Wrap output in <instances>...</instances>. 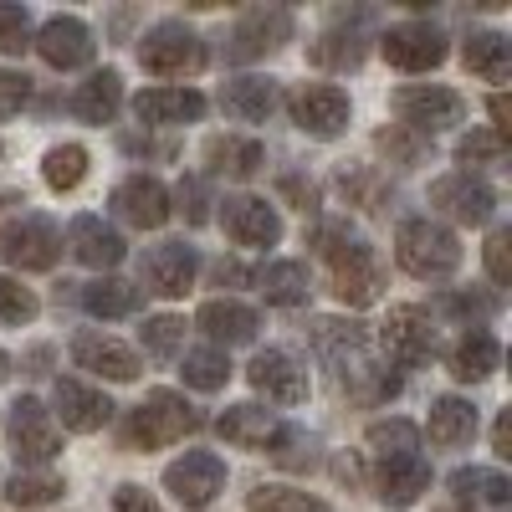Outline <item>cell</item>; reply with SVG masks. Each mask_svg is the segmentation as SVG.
I'll use <instances>...</instances> for the list:
<instances>
[{
  "label": "cell",
  "mask_w": 512,
  "mask_h": 512,
  "mask_svg": "<svg viewBox=\"0 0 512 512\" xmlns=\"http://www.w3.org/2000/svg\"><path fill=\"white\" fill-rule=\"evenodd\" d=\"M313 354L338 374V384L354 400H390L400 395V374H390V364L374 359V338L364 323H344V318H318L308 328Z\"/></svg>",
  "instance_id": "cell-1"
},
{
  "label": "cell",
  "mask_w": 512,
  "mask_h": 512,
  "mask_svg": "<svg viewBox=\"0 0 512 512\" xmlns=\"http://www.w3.org/2000/svg\"><path fill=\"white\" fill-rule=\"evenodd\" d=\"M318 256H323V267L333 277V292H338V303H349V308H369L379 303V287H384V267H379V256L369 241H359L349 226H323L313 236Z\"/></svg>",
  "instance_id": "cell-2"
},
{
  "label": "cell",
  "mask_w": 512,
  "mask_h": 512,
  "mask_svg": "<svg viewBox=\"0 0 512 512\" xmlns=\"http://www.w3.org/2000/svg\"><path fill=\"white\" fill-rule=\"evenodd\" d=\"M200 425H205V420H200V410H195L185 395H175V390H149L144 405L128 410L123 441L134 446V451H159V446H175V441L195 436Z\"/></svg>",
  "instance_id": "cell-3"
},
{
  "label": "cell",
  "mask_w": 512,
  "mask_h": 512,
  "mask_svg": "<svg viewBox=\"0 0 512 512\" xmlns=\"http://www.w3.org/2000/svg\"><path fill=\"white\" fill-rule=\"evenodd\" d=\"M395 262L420 282H441L461 267V241L451 226H441L431 216H410L395 231Z\"/></svg>",
  "instance_id": "cell-4"
},
{
  "label": "cell",
  "mask_w": 512,
  "mask_h": 512,
  "mask_svg": "<svg viewBox=\"0 0 512 512\" xmlns=\"http://www.w3.org/2000/svg\"><path fill=\"white\" fill-rule=\"evenodd\" d=\"M62 256V231L41 210H21L0 226V262L16 272H52Z\"/></svg>",
  "instance_id": "cell-5"
},
{
  "label": "cell",
  "mask_w": 512,
  "mask_h": 512,
  "mask_svg": "<svg viewBox=\"0 0 512 512\" xmlns=\"http://www.w3.org/2000/svg\"><path fill=\"white\" fill-rule=\"evenodd\" d=\"M6 436H11V451L21 461V472H52V461L62 456V431H57L52 410L41 405L36 395H21L11 405Z\"/></svg>",
  "instance_id": "cell-6"
},
{
  "label": "cell",
  "mask_w": 512,
  "mask_h": 512,
  "mask_svg": "<svg viewBox=\"0 0 512 512\" xmlns=\"http://www.w3.org/2000/svg\"><path fill=\"white\" fill-rule=\"evenodd\" d=\"M139 67L154 77H195L205 67V41L185 21H159L139 36Z\"/></svg>",
  "instance_id": "cell-7"
},
{
  "label": "cell",
  "mask_w": 512,
  "mask_h": 512,
  "mask_svg": "<svg viewBox=\"0 0 512 512\" xmlns=\"http://www.w3.org/2000/svg\"><path fill=\"white\" fill-rule=\"evenodd\" d=\"M287 113L308 139H338L354 118V103L338 82H297L287 93Z\"/></svg>",
  "instance_id": "cell-8"
},
{
  "label": "cell",
  "mask_w": 512,
  "mask_h": 512,
  "mask_svg": "<svg viewBox=\"0 0 512 512\" xmlns=\"http://www.w3.org/2000/svg\"><path fill=\"white\" fill-rule=\"evenodd\" d=\"M292 31H297L292 11H282V6H251L231 26V36H226V62H262V57L287 47Z\"/></svg>",
  "instance_id": "cell-9"
},
{
  "label": "cell",
  "mask_w": 512,
  "mask_h": 512,
  "mask_svg": "<svg viewBox=\"0 0 512 512\" xmlns=\"http://www.w3.org/2000/svg\"><path fill=\"white\" fill-rule=\"evenodd\" d=\"M395 113H400V123L410 128L415 139H436V134H446V128H456L466 118V103L451 88L415 82V88H400L395 93Z\"/></svg>",
  "instance_id": "cell-10"
},
{
  "label": "cell",
  "mask_w": 512,
  "mask_h": 512,
  "mask_svg": "<svg viewBox=\"0 0 512 512\" xmlns=\"http://www.w3.org/2000/svg\"><path fill=\"white\" fill-rule=\"evenodd\" d=\"M164 487L185 512H205L226 487V461L216 451H185L180 461L164 466Z\"/></svg>",
  "instance_id": "cell-11"
},
{
  "label": "cell",
  "mask_w": 512,
  "mask_h": 512,
  "mask_svg": "<svg viewBox=\"0 0 512 512\" xmlns=\"http://www.w3.org/2000/svg\"><path fill=\"white\" fill-rule=\"evenodd\" d=\"M246 379L256 395H267L272 405H303L308 400V364L292 349H262L246 364Z\"/></svg>",
  "instance_id": "cell-12"
},
{
  "label": "cell",
  "mask_w": 512,
  "mask_h": 512,
  "mask_svg": "<svg viewBox=\"0 0 512 512\" xmlns=\"http://www.w3.org/2000/svg\"><path fill=\"white\" fill-rule=\"evenodd\" d=\"M379 52L400 72H431V67L446 62V36L431 21H400L379 36Z\"/></svg>",
  "instance_id": "cell-13"
},
{
  "label": "cell",
  "mask_w": 512,
  "mask_h": 512,
  "mask_svg": "<svg viewBox=\"0 0 512 512\" xmlns=\"http://www.w3.org/2000/svg\"><path fill=\"white\" fill-rule=\"evenodd\" d=\"M72 364L98 374V379H113V384H134L139 369H144L139 354L128 344H118V338L103 333V328H77L72 333Z\"/></svg>",
  "instance_id": "cell-14"
},
{
  "label": "cell",
  "mask_w": 512,
  "mask_h": 512,
  "mask_svg": "<svg viewBox=\"0 0 512 512\" xmlns=\"http://www.w3.org/2000/svg\"><path fill=\"white\" fill-rule=\"evenodd\" d=\"M431 205L441 210V216L461 221V226H487L497 216V190L482 180V175H441L431 185Z\"/></svg>",
  "instance_id": "cell-15"
},
{
  "label": "cell",
  "mask_w": 512,
  "mask_h": 512,
  "mask_svg": "<svg viewBox=\"0 0 512 512\" xmlns=\"http://www.w3.org/2000/svg\"><path fill=\"white\" fill-rule=\"evenodd\" d=\"M436 354V328L431 318H425V308H395L390 323H384V359H390L395 369H420L431 364Z\"/></svg>",
  "instance_id": "cell-16"
},
{
  "label": "cell",
  "mask_w": 512,
  "mask_h": 512,
  "mask_svg": "<svg viewBox=\"0 0 512 512\" xmlns=\"http://www.w3.org/2000/svg\"><path fill=\"white\" fill-rule=\"evenodd\" d=\"M31 47L41 52V62H47V67L72 72V67H88V62H93L98 41H93L88 21H77V16H52V21H41V31L31 36Z\"/></svg>",
  "instance_id": "cell-17"
},
{
  "label": "cell",
  "mask_w": 512,
  "mask_h": 512,
  "mask_svg": "<svg viewBox=\"0 0 512 512\" xmlns=\"http://www.w3.org/2000/svg\"><path fill=\"white\" fill-rule=\"evenodd\" d=\"M113 216L139 226V231H159L169 216H175V205H169V190L154 180V175H128L113 185Z\"/></svg>",
  "instance_id": "cell-18"
},
{
  "label": "cell",
  "mask_w": 512,
  "mask_h": 512,
  "mask_svg": "<svg viewBox=\"0 0 512 512\" xmlns=\"http://www.w3.org/2000/svg\"><path fill=\"white\" fill-rule=\"evenodd\" d=\"M195 328L210 338V349H241V344H256L262 333V313L236 303V297H210L195 313Z\"/></svg>",
  "instance_id": "cell-19"
},
{
  "label": "cell",
  "mask_w": 512,
  "mask_h": 512,
  "mask_svg": "<svg viewBox=\"0 0 512 512\" xmlns=\"http://www.w3.org/2000/svg\"><path fill=\"white\" fill-rule=\"evenodd\" d=\"M200 277V256L185 241H159L144 251V287L159 297H185Z\"/></svg>",
  "instance_id": "cell-20"
},
{
  "label": "cell",
  "mask_w": 512,
  "mask_h": 512,
  "mask_svg": "<svg viewBox=\"0 0 512 512\" xmlns=\"http://www.w3.org/2000/svg\"><path fill=\"white\" fill-rule=\"evenodd\" d=\"M52 405H57L52 420H62L67 431H77V436L103 431V425L113 420V410H118L103 390H93V384H82V379H57L52 384Z\"/></svg>",
  "instance_id": "cell-21"
},
{
  "label": "cell",
  "mask_w": 512,
  "mask_h": 512,
  "mask_svg": "<svg viewBox=\"0 0 512 512\" xmlns=\"http://www.w3.org/2000/svg\"><path fill=\"white\" fill-rule=\"evenodd\" d=\"M221 226L236 246H277L282 241V216L262 195H231L221 205Z\"/></svg>",
  "instance_id": "cell-22"
},
{
  "label": "cell",
  "mask_w": 512,
  "mask_h": 512,
  "mask_svg": "<svg viewBox=\"0 0 512 512\" xmlns=\"http://www.w3.org/2000/svg\"><path fill=\"white\" fill-rule=\"evenodd\" d=\"M431 492V461L420 451L415 456H390V461H374V497H384L390 507H410Z\"/></svg>",
  "instance_id": "cell-23"
},
{
  "label": "cell",
  "mask_w": 512,
  "mask_h": 512,
  "mask_svg": "<svg viewBox=\"0 0 512 512\" xmlns=\"http://www.w3.org/2000/svg\"><path fill=\"white\" fill-rule=\"evenodd\" d=\"M205 93L195 88H149L134 98V113L144 128H180V123H200L205 118Z\"/></svg>",
  "instance_id": "cell-24"
},
{
  "label": "cell",
  "mask_w": 512,
  "mask_h": 512,
  "mask_svg": "<svg viewBox=\"0 0 512 512\" xmlns=\"http://www.w3.org/2000/svg\"><path fill=\"white\" fill-rule=\"evenodd\" d=\"M67 246H72V256H77L82 267H98V272H113L123 256H128L123 236H118L103 216H77V221L67 226Z\"/></svg>",
  "instance_id": "cell-25"
},
{
  "label": "cell",
  "mask_w": 512,
  "mask_h": 512,
  "mask_svg": "<svg viewBox=\"0 0 512 512\" xmlns=\"http://www.w3.org/2000/svg\"><path fill=\"white\" fill-rule=\"evenodd\" d=\"M425 436H431V446H441V451L472 446L477 441V405L461 400V395H436L431 415H425Z\"/></svg>",
  "instance_id": "cell-26"
},
{
  "label": "cell",
  "mask_w": 512,
  "mask_h": 512,
  "mask_svg": "<svg viewBox=\"0 0 512 512\" xmlns=\"http://www.w3.org/2000/svg\"><path fill=\"white\" fill-rule=\"evenodd\" d=\"M216 431H221L226 446L267 451V446L277 441V431H282V420H277L272 410H262V405H231V410L216 415Z\"/></svg>",
  "instance_id": "cell-27"
},
{
  "label": "cell",
  "mask_w": 512,
  "mask_h": 512,
  "mask_svg": "<svg viewBox=\"0 0 512 512\" xmlns=\"http://www.w3.org/2000/svg\"><path fill=\"white\" fill-rule=\"evenodd\" d=\"M497 364H502V344H497L487 328H466L456 344H451V354H446V369H451L461 384H482V379H492Z\"/></svg>",
  "instance_id": "cell-28"
},
{
  "label": "cell",
  "mask_w": 512,
  "mask_h": 512,
  "mask_svg": "<svg viewBox=\"0 0 512 512\" xmlns=\"http://www.w3.org/2000/svg\"><path fill=\"white\" fill-rule=\"evenodd\" d=\"M262 164H267V149L256 144V139H241V134H216V139H205V169H210V175L251 180V175H262Z\"/></svg>",
  "instance_id": "cell-29"
},
{
  "label": "cell",
  "mask_w": 512,
  "mask_h": 512,
  "mask_svg": "<svg viewBox=\"0 0 512 512\" xmlns=\"http://www.w3.org/2000/svg\"><path fill=\"white\" fill-rule=\"evenodd\" d=\"M67 108L82 118V123H113L118 108H123V77L113 67L93 72L88 82H77V93L67 98Z\"/></svg>",
  "instance_id": "cell-30"
},
{
  "label": "cell",
  "mask_w": 512,
  "mask_h": 512,
  "mask_svg": "<svg viewBox=\"0 0 512 512\" xmlns=\"http://www.w3.org/2000/svg\"><path fill=\"white\" fill-rule=\"evenodd\" d=\"M277 103H282V88H277L272 77H236V82H226V88H221V108L231 118H241V123L272 118Z\"/></svg>",
  "instance_id": "cell-31"
},
{
  "label": "cell",
  "mask_w": 512,
  "mask_h": 512,
  "mask_svg": "<svg viewBox=\"0 0 512 512\" xmlns=\"http://www.w3.org/2000/svg\"><path fill=\"white\" fill-rule=\"evenodd\" d=\"M461 62L482 82H507L512 77V41L502 31H472L461 41Z\"/></svg>",
  "instance_id": "cell-32"
},
{
  "label": "cell",
  "mask_w": 512,
  "mask_h": 512,
  "mask_svg": "<svg viewBox=\"0 0 512 512\" xmlns=\"http://www.w3.org/2000/svg\"><path fill=\"white\" fill-rule=\"evenodd\" d=\"M308 57H313L318 67H328V72L359 67V62H364V16H354V26H328L313 47H308Z\"/></svg>",
  "instance_id": "cell-33"
},
{
  "label": "cell",
  "mask_w": 512,
  "mask_h": 512,
  "mask_svg": "<svg viewBox=\"0 0 512 512\" xmlns=\"http://www.w3.org/2000/svg\"><path fill=\"white\" fill-rule=\"evenodd\" d=\"M256 287H262V297L272 308H303L308 292H313V277H308L303 262H267L256 272Z\"/></svg>",
  "instance_id": "cell-34"
},
{
  "label": "cell",
  "mask_w": 512,
  "mask_h": 512,
  "mask_svg": "<svg viewBox=\"0 0 512 512\" xmlns=\"http://www.w3.org/2000/svg\"><path fill=\"white\" fill-rule=\"evenodd\" d=\"M77 303L88 308L93 318H134L139 303H144V292L134 282H118V277H98L77 292Z\"/></svg>",
  "instance_id": "cell-35"
},
{
  "label": "cell",
  "mask_w": 512,
  "mask_h": 512,
  "mask_svg": "<svg viewBox=\"0 0 512 512\" xmlns=\"http://www.w3.org/2000/svg\"><path fill=\"white\" fill-rule=\"evenodd\" d=\"M451 492L456 502H487V507H507L512 502V482L502 472H492V466H461V472H451Z\"/></svg>",
  "instance_id": "cell-36"
},
{
  "label": "cell",
  "mask_w": 512,
  "mask_h": 512,
  "mask_svg": "<svg viewBox=\"0 0 512 512\" xmlns=\"http://www.w3.org/2000/svg\"><path fill=\"white\" fill-rule=\"evenodd\" d=\"M180 374H185L190 390L216 395V390H226V384H231V359H226V349H210V344L205 349H185Z\"/></svg>",
  "instance_id": "cell-37"
},
{
  "label": "cell",
  "mask_w": 512,
  "mask_h": 512,
  "mask_svg": "<svg viewBox=\"0 0 512 512\" xmlns=\"http://www.w3.org/2000/svg\"><path fill=\"white\" fill-rule=\"evenodd\" d=\"M41 180H47L57 195L77 190L82 180H88V149L82 144H52L47 159H41Z\"/></svg>",
  "instance_id": "cell-38"
},
{
  "label": "cell",
  "mask_w": 512,
  "mask_h": 512,
  "mask_svg": "<svg viewBox=\"0 0 512 512\" xmlns=\"http://www.w3.org/2000/svg\"><path fill=\"white\" fill-rule=\"evenodd\" d=\"M364 441H369V456H374V461L415 456V451H420V431H415L410 420H400V415H395V420H374Z\"/></svg>",
  "instance_id": "cell-39"
},
{
  "label": "cell",
  "mask_w": 512,
  "mask_h": 512,
  "mask_svg": "<svg viewBox=\"0 0 512 512\" xmlns=\"http://www.w3.org/2000/svg\"><path fill=\"white\" fill-rule=\"evenodd\" d=\"M62 492H67V482L57 472H16L6 482L11 507H52V502H62Z\"/></svg>",
  "instance_id": "cell-40"
},
{
  "label": "cell",
  "mask_w": 512,
  "mask_h": 512,
  "mask_svg": "<svg viewBox=\"0 0 512 512\" xmlns=\"http://www.w3.org/2000/svg\"><path fill=\"white\" fill-rule=\"evenodd\" d=\"M246 512H328V502L313 497V492H297V487L267 482V487H256V492L246 497Z\"/></svg>",
  "instance_id": "cell-41"
},
{
  "label": "cell",
  "mask_w": 512,
  "mask_h": 512,
  "mask_svg": "<svg viewBox=\"0 0 512 512\" xmlns=\"http://www.w3.org/2000/svg\"><path fill=\"white\" fill-rule=\"evenodd\" d=\"M456 164H466L461 175H472V169H492V164H507V139L492 134V128H472V134L456 144Z\"/></svg>",
  "instance_id": "cell-42"
},
{
  "label": "cell",
  "mask_w": 512,
  "mask_h": 512,
  "mask_svg": "<svg viewBox=\"0 0 512 512\" xmlns=\"http://www.w3.org/2000/svg\"><path fill=\"white\" fill-rule=\"evenodd\" d=\"M267 451H272V461H277V466H287V472H308V466L318 461V436L297 431V425H282L277 441H272Z\"/></svg>",
  "instance_id": "cell-43"
},
{
  "label": "cell",
  "mask_w": 512,
  "mask_h": 512,
  "mask_svg": "<svg viewBox=\"0 0 512 512\" xmlns=\"http://www.w3.org/2000/svg\"><path fill=\"white\" fill-rule=\"evenodd\" d=\"M180 344H185V318L159 313V318L144 323V354H149V359H175Z\"/></svg>",
  "instance_id": "cell-44"
},
{
  "label": "cell",
  "mask_w": 512,
  "mask_h": 512,
  "mask_svg": "<svg viewBox=\"0 0 512 512\" xmlns=\"http://www.w3.org/2000/svg\"><path fill=\"white\" fill-rule=\"evenodd\" d=\"M36 308H41V303H36V292L21 287L16 277L0 272V328H21V323H31Z\"/></svg>",
  "instance_id": "cell-45"
},
{
  "label": "cell",
  "mask_w": 512,
  "mask_h": 512,
  "mask_svg": "<svg viewBox=\"0 0 512 512\" xmlns=\"http://www.w3.org/2000/svg\"><path fill=\"white\" fill-rule=\"evenodd\" d=\"M436 308H441V313H456V318H472V328H477V323L492 318L502 303H497V292H441Z\"/></svg>",
  "instance_id": "cell-46"
},
{
  "label": "cell",
  "mask_w": 512,
  "mask_h": 512,
  "mask_svg": "<svg viewBox=\"0 0 512 512\" xmlns=\"http://www.w3.org/2000/svg\"><path fill=\"white\" fill-rule=\"evenodd\" d=\"M31 11L26 6H0V57H21L31 47Z\"/></svg>",
  "instance_id": "cell-47"
},
{
  "label": "cell",
  "mask_w": 512,
  "mask_h": 512,
  "mask_svg": "<svg viewBox=\"0 0 512 512\" xmlns=\"http://www.w3.org/2000/svg\"><path fill=\"white\" fill-rule=\"evenodd\" d=\"M482 256H487V277H492L497 287H507V282H512V231L497 226V231L487 236Z\"/></svg>",
  "instance_id": "cell-48"
},
{
  "label": "cell",
  "mask_w": 512,
  "mask_h": 512,
  "mask_svg": "<svg viewBox=\"0 0 512 512\" xmlns=\"http://www.w3.org/2000/svg\"><path fill=\"white\" fill-rule=\"evenodd\" d=\"M175 200H180V216H185L190 226H205V221H210V190H205L200 175H185L180 190H175Z\"/></svg>",
  "instance_id": "cell-49"
},
{
  "label": "cell",
  "mask_w": 512,
  "mask_h": 512,
  "mask_svg": "<svg viewBox=\"0 0 512 512\" xmlns=\"http://www.w3.org/2000/svg\"><path fill=\"white\" fill-rule=\"evenodd\" d=\"M26 103H31V77H21V72H0V123L16 118Z\"/></svg>",
  "instance_id": "cell-50"
},
{
  "label": "cell",
  "mask_w": 512,
  "mask_h": 512,
  "mask_svg": "<svg viewBox=\"0 0 512 512\" xmlns=\"http://www.w3.org/2000/svg\"><path fill=\"white\" fill-rule=\"evenodd\" d=\"M113 512H164L144 487H134V482H123L118 492H113Z\"/></svg>",
  "instance_id": "cell-51"
},
{
  "label": "cell",
  "mask_w": 512,
  "mask_h": 512,
  "mask_svg": "<svg viewBox=\"0 0 512 512\" xmlns=\"http://www.w3.org/2000/svg\"><path fill=\"white\" fill-rule=\"evenodd\" d=\"M379 149H395L405 164H420V154H425V149H420V139H400V134H390V128L379 134Z\"/></svg>",
  "instance_id": "cell-52"
},
{
  "label": "cell",
  "mask_w": 512,
  "mask_h": 512,
  "mask_svg": "<svg viewBox=\"0 0 512 512\" xmlns=\"http://www.w3.org/2000/svg\"><path fill=\"white\" fill-rule=\"evenodd\" d=\"M210 277H216L221 287L231 282V287H241V282H256V272H246L241 262H216V267H210Z\"/></svg>",
  "instance_id": "cell-53"
},
{
  "label": "cell",
  "mask_w": 512,
  "mask_h": 512,
  "mask_svg": "<svg viewBox=\"0 0 512 512\" xmlns=\"http://www.w3.org/2000/svg\"><path fill=\"white\" fill-rule=\"evenodd\" d=\"M123 149H128V154H159V159L175 154L169 144H154V139H144V134H123Z\"/></svg>",
  "instance_id": "cell-54"
},
{
  "label": "cell",
  "mask_w": 512,
  "mask_h": 512,
  "mask_svg": "<svg viewBox=\"0 0 512 512\" xmlns=\"http://www.w3.org/2000/svg\"><path fill=\"white\" fill-rule=\"evenodd\" d=\"M492 451L497 456H507V410L497 415V425H492Z\"/></svg>",
  "instance_id": "cell-55"
},
{
  "label": "cell",
  "mask_w": 512,
  "mask_h": 512,
  "mask_svg": "<svg viewBox=\"0 0 512 512\" xmlns=\"http://www.w3.org/2000/svg\"><path fill=\"white\" fill-rule=\"evenodd\" d=\"M6 379H11V354L0 349V384H6Z\"/></svg>",
  "instance_id": "cell-56"
},
{
  "label": "cell",
  "mask_w": 512,
  "mask_h": 512,
  "mask_svg": "<svg viewBox=\"0 0 512 512\" xmlns=\"http://www.w3.org/2000/svg\"><path fill=\"white\" fill-rule=\"evenodd\" d=\"M441 512H472V507H466V502H446Z\"/></svg>",
  "instance_id": "cell-57"
},
{
  "label": "cell",
  "mask_w": 512,
  "mask_h": 512,
  "mask_svg": "<svg viewBox=\"0 0 512 512\" xmlns=\"http://www.w3.org/2000/svg\"><path fill=\"white\" fill-rule=\"evenodd\" d=\"M21 195H11V190H0V205H16Z\"/></svg>",
  "instance_id": "cell-58"
},
{
  "label": "cell",
  "mask_w": 512,
  "mask_h": 512,
  "mask_svg": "<svg viewBox=\"0 0 512 512\" xmlns=\"http://www.w3.org/2000/svg\"><path fill=\"white\" fill-rule=\"evenodd\" d=\"M0 154H6V149H0Z\"/></svg>",
  "instance_id": "cell-59"
}]
</instances>
